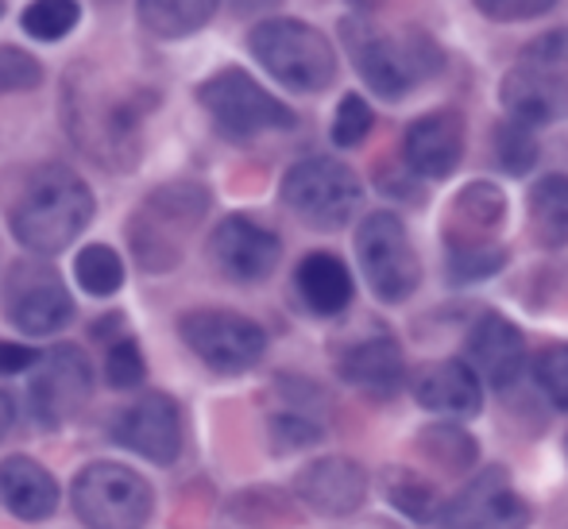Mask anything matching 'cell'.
<instances>
[{
    "label": "cell",
    "instance_id": "17",
    "mask_svg": "<svg viewBox=\"0 0 568 529\" xmlns=\"http://www.w3.org/2000/svg\"><path fill=\"white\" fill-rule=\"evenodd\" d=\"M464 364L471 367L479 383H487L491 390H507L510 383H518L526 367V336L515 321L503 314H484L476 317V325L468 328L464 340Z\"/></svg>",
    "mask_w": 568,
    "mask_h": 529
},
{
    "label": "cell",
    "instance_id": "28",
    "mask_svg": "<svg viewBox=\"0 0 568 529\" xmlns=\"http://www.w3.org/2000/svg\"><path fill=\"white\" fill-rule=\"evenodd\" d=\"M74 278L85 294L93 298H109L124 286V260L109 244H90L78 252L74 260Z\"/></svg>",
    "mask_w": 568,
    "mask_h": 529
},
{
    "label": "cell",
    "instance_id": "6",
    "mask_svg": "<svg viewBox=\"0 0 568 529\" xmlns=\"http://www.w3.org/2000/svg\"><path fill=\"white\" fill-rule=\"evenodd\" d=\"M247 51L275 82L294 93H322L337 78V51L329 35L294 16H271L247 31Z\"/></svg>",
    "mask_w": 568,
    "mask_h": 529
},
{
    "label": "cell",
    "instance_id": "1",
    "mask_svg": "<svg viewBox=\"0 0 568 529\" xmlns=\"http://www.w3.org/2000/svg\"><path fill=\"white\" fill-rule=\"evenodd\" d=\"M341 35L356 74L383 101H403L445 70V47L422 28L375 31L367 20L352 16L341 23Z\"/></svg>",
    "mask_w": 568,
    "mask_h": 529
},
{
    "label": "cell",
    "instance_id": "39",
    "mask_svg": "<svg viewBox=\"0 0 568 529\" xmlns=\"http://www.w3.org/2000/svg\"><path fill=\"white\" fill-rule=\"evenodd\" d=\"M39 359L36 348L28 344H4L0 340V375H20V372H31Z\"/></svg>",
    "mask_w": 568,
    "mask_h": 529
},
{
    "label": "cell",
    "instance_id": "29",
    "mask_svg": "<svg viewBox=\"0 0 568 529\" xmlns=\"http://www.w3.org/2000/svg\"><path fill=\"white\" fill-rule=\"evenodd\" d=\"M78 20H82V4L78 0H31L23 8L20 28L31 39H39V43H59V39H67L78 28Z\"/></svg>",
    "mask_w": 568,
    "mask_h": 529
},
{
    "label": "cell",
    "instance_id": "26",
    "mask_svg": "<svg viewBox=\"0 0 568 529\" xmlns=\"http://www.w3.org/2000/svg\"><path fill=\"white\" fill-rule=\"evenodd\" d=\"M221 0H135V20L155 39H186L213 20Z\"/></svg>",
    "mask_w": 568,
    "mask_h": 529
},
{
    "label": "cell",
    "instance_id": "23",
    "mask_svg": "<svg viewBox=\"0 0 568 529\" xmlns=\"http://www.w3.org/2000/svg\"><path fill=\"white\" fill-rule=\"evenodd\" d=\"M294 291H298L302 306L317 317H337L352 306V294H356V283H352V271L344 267L341 255L333 252H310L306 260L294 271Z\"/></svg>",
    "mask_w": 568,
    "mask_h": 529
},
{
    "label": "cell",
    "instance_id": "38",
    "mask_svg": "<svg viewBox=\"0 0 568 529\" xmlns=\"http://www.w3.org/2000/svg\"><path fill=\"white\" fill-rule=\"evenodd\" d=\"M471 4L491 23H523V20H538V16L554 12L557 0H471Z\"/></svg>",
    "mask_w": 568,
    "mask_h": 529
},
{
    "label": "cell",
    "instance_id": "12",
    "mask_svg": "<svg viewBox=\"0 0 568 529\" xmlns=\"http://www.w3.org/2000/svg\"><path fill=\"white\" fill-rule=\"evenodd\" d=\"M31 418L43 429H59V425L74 421L85 410L93 395V367L78 344H54L51 352L36 359L31 367Z\"/></svg>",
    "mask_w": 568,
    "mask_h": 529
},
{
    "label": "cell",
    "instance_id": "33",
    "mask_svg": "<svg viewBox=\"0 0 568 529\" xmlns=\"http://www.w3.org/2000/svg\"><path fill=\"white\" fill-rule=\"evenodd\" d=\"M507 252L499 244L487 247H449V278L453 283H479V278H491L503 271Z\"/></svg>",
    "mask_w": 568,
    "mask_h": 529
},
{
    "label": "cell",
    "instance_id": "11",
    "mask_svg": "<svg viewBox=\"0 0 568 529\" xmlns=\"http://www.w3.org/2000/svg\"><path fill=\"white\" fill-rule=\"evenodd\" d=\"M179 336L217 375H244L267 356V333L232 309H190L179 317Z\"/></svg>",
    "mask_w": 568,
    "mask_h": 529
},
{
    "label": "cell",
    "instance_id": "2",
    "mask_svg": "<svg viewBox=\"0 0 568 529\" xmlns=\"http://www.w3.org/2000/svg\"><path fill=\"white\" fill-rule=\"evenodd\" d=\"M93 194L70 166H43L31 174L20 202L12 205V236L36 255H59L93 221Z\"/></svg>",
    "mask_w": 568,
    "mask_h": 529
},
{
    "label": "cell",
    "instance_id": "5",
    "mask_svg": "<svg viewBox=\"0 0 568 529\" xmlns=\"http://www.w3.org/2000/svg\"><path fill=\"white\" fill-rule=\"evenodd\" d=\"M499 101L507 116L526 128L568 120V28L526 43L523 59L503 74Z\"/></svg>",
    "mask_w": 568,
    "mask_h": 529
},
{
    "label": "cell",
    "instance_id": "35",
    "mask_svg": "<svg viewBox=\"0 0 568 529\" xmlns=\"http://www.w3.org/2000/svg\"><path fill=\"white\" fill-rule=\"evenodd\" d=\"M372 124H375L372 105L359 93H344L337 116H333V143L337 147H359L367 140V132H372Z\"/></svg>",
    "mask_w": 568,
    "mask_h": 529
},
{
    "label": "cell",
    "instance_id": "19",
    "mask_svg": "<svg viewBox=\"0 0 568 529\" xmlns=\"http://www.w3.org/2000/svg\"><path fill=\"white\" fill-rule=\"evenodd\" d=\"M294 491L306 502L314 515L325 518H344L352 510H359L367 495V476L356 460L348 456H322V460L306 464L294 479Z\"/></svg>",
    "mask_w": 568,
    "mask_h": 529
},
{
    "label": "cell",
    "instance_id": "9",
    "mask_svg": "<svg viewBox=\"0 0 568 529\" xmlns=\"http://www.w3.org/2000/svg\"><path fill=\"white\" fill-rule=\"evenodd\" d=\"M151 487L140 471L113 460H98L78 471L70 507L85 529H143L151 518Z\"/></svg>",
    "mask_w": 568,
    "mask_h": 529
},
{
    "label": "cell",
    "instance_id": "21",
    "mask_svg": "<svg viewBox=\"0 0 568 529\" xmlns=\"http://www.w3.org/2000/svg\"><path fill=\"white\" fill-rule=\"evenodd\" d=\"M414 398L426 410L471 418L484 406V383L471 375L464 359H434V364H422L414 375Z\"/></svg>",
    "mask_w": 568,
    "mask_h": 529
},
{
    "label": "cell",
    "instance_id": "32",
    "mask_svg": "<svg viewBox=\"0 0 568 529\" xmlns=\"http://www.w3.org/2000/svg\"><path fill=\"white\" fill-rule=\"evenodd\" d=\"M387 495L406 518H418V522H426V518L437 515L434 487H429L422 476H414V471H406V468H395V476L387 479Z\"/></svg>",
    "mask_w": 568,
    "mask_h": 529
},
{
    "label": "cell",
    "instance_id": "30",
    "mask_svg": "<svg viewBox=\"0 0 568 529\" xmlns=\"http://www.w3.org/2000/svg\"><path fill=\"white\" fill-rule=\"evenodd\" d=\"M538 155H541V147H538L534 128L515 124V120L495 128V159H499V166L507 174H515V179L530 174L534 166H538Z\"/></svg>",
    "mask_w": 568,
    "mask_h": 529
},
{
    "label": "cell",
    "instance_id": "16",
    "mask_svg": "<svg viewBox=\"0 0 568 529\" xmlns=\"http://www.w3.org/2000/svg\"><path fill=\"white\" fill-rule=\"evenodd\" d=\"M113 440L151 464H174L182 452V414L171 395H143L113 421Z\"/></svg>",
    "mask_w": 568,
    "mask_h": 529
},
{
    "label": "cell",
    "instance_id": "36",
    "mask_svg": "<svg viewBox=\"0 0 568 529\" xmlns=\"http://www.w3.org/2000/svg\"><path fill=\"white\" fill-rule=\"evenodd\" d=\"M271 437H275L278 452H294V448H306L322 437V425L310 418L306 410H278L271 418Z\"/></svg>",
    "mask_w": 568,
    "mask_h": 529
},
{
    "label": "cell",
    "instance_id": "4",
    "mask_svg": "<svg viewBox=\"0 0 568 529\" xmlns=\"http://www.w3.org/2000/svg\"><path fill=\"white\" fill-rule=\"evenodd\" d=\"M205 213H210V190L202 182H166V186L151 190L128 221L135 263L148 275L174 271L190 232L202 224Z\"/></svg>",
    "mask_w": 568,
    "mask_h": 529
},
{
    "label": "cell",
    "instance_id": "42",
    "mask_svg": "<svg viewBox=\"0 0 568 529\" xmlns=\"http://www.w3.org/2000/svg\"><path fill=\"white\" fill-rule=\"evenodd\" d=\"M348 4H352V8H359V12H367V8H375L379 0H348Z\"/></svg>",
    "mask_w": 568,
    "mask_h": 529
},
{
    "label": "cell",
    "instance_id": "18",
    "mask_svg": "<svg viewBox=\"0 0 568 529\" xmlns=\"http://www.w3.org/2000/svg\"><path fill=\"white\" fill-rule=\"evenodd\" d=\"M464 143H468V132H464L460 112L456 109L426 112V116H418L406 128V140H403L406 171L414 179H434V182L449 179L464 159Z\"/></svg>",
    "mask_w": 568,
    "mask_h": 529
},
{
    "label": "cell",
    "instance_id": "20",
    "mask_svg": "<svg viewBox=\"0 0 568 529\" xmlns=\"http://www.w3.org/2000/svg\"><path fill=\"white\" fill-rule=\"evenodd\" d=\"M337 372L344 383H352L356 390L372 398H390L406 379V359L403 348L390 333H375L364 340L348 344L337 359Z\"/></svg>",
    "mask_w": 568,
    "mask_h": 529
},
{
    "label": "cell",
    "instance_id": "8",
    "mask_svg": "<svg viewBox=\"0 0 568 529\" xmlns=\"http://www.w3.org/2000/svg\"><path fill=\"white\" fill-rule=\"evenodd\" d=\"M278 194H283V205L302 224L322 232L344 228L356 216L359 202H364V186H359L356 171L344 166L341 159H325V155L294 163L283 174Z\"/></svg>",
    "mask_w": 568,
    "mask_h": 529
},
{
    "label": "cell",
    "instance_id": "34",
    "mask_svg": "<svg viewBox=\"0 0 568 529\" xmlns=\"http://www.w3.org/2000/svg\"><path fill=\"white\" fill-rule=\"evenodd\" d=\"M105 379L113 390H132L148 379V364H143V352L132 336H120L109 344L105 352Z\"/></svg>",
    "mask_w": 568,
    "mask_h": 529
},
{
    "label": "cell",
    "instance_id": "41",
    "mask_svg": "<svg viewBox=\"0 0 568 529\" xmlns=\"http://www.w3.org/2000/svg\"><path fill=\"white\" fill-rule=\"evenodd\" d=\"M12 421H16V406H12V398L0 390V440H4V433L12 429Z\"/></svg>",
    "mask_w": 568,
    "mask_h": 529
},
{
    "label": "cell",
    "instance_id": "25",
    "mask_svg": "<svg viewBox=\"0 0 568 529\" xmlns=\"http://www.w3.org/2000/svg\"><path fill=\"white\" fill-rule=\"evenodd\" d=\"M526 221L538 247L557 252L568 244V174H546L534 182L526 194Z\"/></svg>",
    "mask_w": 568,
    "mask_h": 529
},
{
    "label": "cell",
    "instance_id": "37",
    "mask_svg": "<svg viewBox=\"0 0 568 529\" xmlns=\"http://www.w3.org/2000/svg\"><path fill=\"white\" fill-rule=\"evenodd\" d=\"M43 82V67L20 47H0V93L36 90Z\"/></svg>",
    "mask_w": 568,
    "mask_h": 529
},
{
    "label": "cell",
    "instance_id": "14",
    "mask_svg": "<svg viewBox=\"0 0 568 529\" xmlns=\"http://www.w3.org/2000/svg\"><path fill=\"white\" fill-rule=\"evenodd\" d=\"M437 522H442V529H526L530 510L515 495L507 471L484 468L460 495L442 502Z\"/></svg>",
    "mask_w": 568,
    "mask_h": 529
},
{
    "label": "cell",
    "instance_id": "27",
    "mask_svg": "<svg viewBox=\"0 0 568 529\" xmlns=\"http://www.w3.org/2000/svg\"><path fill=\"white\" fill-rule=\"evenodd\" d=\"M418 448L429 464H437L442 471H468L476 468L479 452H476V440L460 429V425H429L422 429Z\"/></svg>",
    "mask_w": 568,
    "mask_h": 529
},
{
    "label": "cell",
    "instance_id": "10",
    "mask_svg": "<svg viewBox=\"0 0 568 529\" xmlns=\"http://www.w3.org/2000/svg\"><path fill=\"white\" fill-rule=\"evenodd\" d=\"M356 260L364 271V283L387 306L406 302L422 283V260L410 244V232L395 213H367L356 232Z\"/></svg>",
    "mask_w": 568,
    "mask_h": 529
},
{
    "label": "cell",
    "instance_id": "7",
    "mask_svg": "<svg viewBox=\"0 0 568 529\" xmlns=\"http://www.w3.org/2000/svg\"><path fill=\"white\" fill-rule=\"evenodd\" d=\"M197 101L210 112L225 140L247 143L263 132H291L298 124L294 109H286L275 93H267L247 70L225 67L197 85Z\"/></svg>",
    "mask_w": 568,
    "mask_h": 529
},
{
    "label": "cell",
    "instance_id": "40",
    "mask_svg": "<svg viewBox=\"0 0 568 529\" xmlns=\"http://www.w3.org/2000/svg\"><path fill=\"white\" fill-rule=\"evenodd\" d=\"M232 12L236 16H260V12H271V8H278L283 0H229Z\"/></svg>",
    "mask_w": 568,
    "mask_h": 529
},
{
    "label": "cell",
    "instance_id": "22",
    "mask_svg": "<svg viewBox=\"0 0 568 529\" xmlns=\"http://www.w3.org/2000/svg\"><path fill=\"white\" fill-rule=\"evenodd\" d=\"M59 484L54 476L31 456H8L0 464V502L20 522H43L59 510Z\"/></svg>",
    "mask_w": 568,
    "mask_h": 529
},
{
    "label": "cell",
    "instance_id": "31",
    "mask_svg": "<svg viewBox=\"0 0 568 529\" xmlns=\"http://www.w3.org/2000/svg\"><path fill=\"white\" fill-rule=\"evenodd\" d=\"M534 383L538 390L557 406V410H568V340L546 344V348L534 356Z\"/></svg>",
    "mask_w": 568,
    "mask_h": 529
},
{
    "label": "cell",
    "instance_id": "43",
    "mask_svg": "<svg viewBox=\"0 0 568 529\" xmlns=\"http://www.w3.org/2000/svg\"><path fill=\"white\" fill-rule=\"evenodd\" d=\"M0 20H4V0H0Z\"/></svg>",
    "mask_w": 568,
    "mask_h": 529
},
{
    "label": "cell",
    "instance_id": "24",
    "mask_svg": "<svg viewBox=\"0 0 568 529\" xmlns=\"http://www.w3.org/2000/svg\"><path fill=\"white\" fill-rule=\"evenodd\" d=\"M503 213H507V197H503L499 186L491 182H471L456 194L453 210H449V228H445V240L449 247H487L495 244V232L503 224Z\"/></svg>",
    "mask_w": 568,
    "mask_h": 529
},
{
    "label": "cell",
    "instance_id": "15",
    "mask_svg": "<svg viewBox=\"0 0 568 529\" xmlns=\"http://www.w3.org/2000/svg\"><path fill=\"white\" fill-rule=\"evenodd\" d=\"M210 260L232 283H263L275 275L278 260H283V240L252 216L232 213L213 228Z\"/></svg>",
    "mask_w": 568,
    "mask_h": 529
},
{
    "label": "cell",
    "instance_id": "13",
    "mask_svg": "<svg viewBox=\"0 0 568 529\" xmlns=\"http://www.w3.org/2000/svg\"><path fill=\"white\" fill-rule=\"evenodd\" d=\"M4 317L28 336H51L74 321V298L51 263L23 260L4 278Z\"/></svg>",
    "mask_w": 568,
    "mask_h": 529
},
{
    "label": "cell",
    "instance_id": "3",
    "mask_svg": "<svg viewBox=\"0 0 568 529\" xmlns=\"http://www.w3.org/2000/svg\"><path fill=\"white\" fill-rule=\"evenodd\" d=\"M62 109H67L78 147L93 163L109 171H132L140 159L143 109L128 93H109L105 85H93L90 78L74 74L70 85H62Z\"/></svg>",
    "mask_w": 568,
    "mask_h": 529
}]
</instances>
